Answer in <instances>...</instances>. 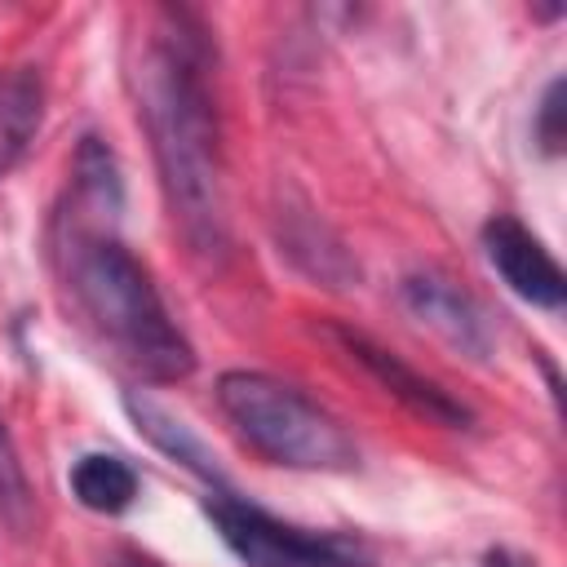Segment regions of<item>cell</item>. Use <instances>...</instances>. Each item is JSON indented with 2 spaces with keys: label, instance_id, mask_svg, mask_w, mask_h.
Listing matches in <instances>:
<instances>
[{
  "label": "cell",
  "instance_id": "4fadbf2b",
  "mask_svg": "<svg viewBox=\"0 0 567 567\" xmlns=\"http://www.w3.org/2000/svg\"><path fill=\"white\" fill-rule=\"evenodd\" d=\"M536 142L545 155L563 151V80H549V89L536 106Z\"/></svg>",
  "mask_w": 567,
  "mask_h": 567
},
{
  "label": "cell",
  "instance_id": "ba28073f",
  "mask_svg": "<svg viewBox=\"0 0 567 567\" xmlns=\"http://www.w3.org/2000/svg\"><path fill=\"white\" fill-rule=\"evenodd\" d=\"M44 120V80L35 66L0 71V177L27 155L35 128Z\"/></svg>",
  "mask_w": 567,
  "mask_h": 567
},
{
  "label": "cell",
  "instance_id": "5bb4252c",
  "mask_svg": "<svg viewBox=\"0 0 567 567\" xmlns=\"http://www.w3.org/2000/svg\"><path fill=\"white\" fill-rule=\"evenodd\" d=\"M483 567H532V563H527V558H518L514 549H487Z\"/></svg>",
  "mask_w": 567,
  "mask_h": 567
},
{
  "label": "cell",
  "instance_id": "7a4b0ae2",
  "mask_svg": "<svg viewBox=\"0 0 567 567\" xmlns=\"http://www.w3.org/2000/svg\"><path fill=\"white\" fill-rule=\"evenodd\" d=\"M213 44L190 9H155L133 62L137 115L151 137L159 186L173 226L199 257H221L226 199H221V142L217 102L208 89Z\"/></svg>",
  "mask_w": 567,
  "mask_h": 567
},
{
  "label": "cell",
  "instance_id": "52a82bcc",
  "mask_svg": "<svg viewBox=\"0 0 567 567\" xmlns=\"http://www.w3.org/2000/svg\"><path fill=\"white\" fill-rule=\"evenodd\" d=\"M399 297H403L408 315L416 323H425L430 332H439L447 346H456L470 359H487V350H492L487 315L456 279H447L439 270H412V275H403Z\"/></svg>",
  "mask_w": 567,
  "mask_h": 567
},
{
  "label": "cell",
  "instance_id": "7c38bea8",
  "mask_svg": "<svg viewBox=\"0 0 567 567\" xmlns=\"http://www.w3.org/2000/svg\"><path fill=\"white\" fill-rule=\"evenodd\" d=\"M0 514L18 532L31 518V487H27V474H22V461H18V447L4 430V421H0Z\"/></svg>",
  "mask_w": 567,
  "mask_h": 567
},
{
  "label": "cell",
  "instance_id": "30bf717a",
  "mask_svg": "<svg viewBox=\"0 0 567 567\" xmlns=\"http://www.w3.org/2000/svg\"><path fill=\"white\" fill-rule=\"evenodd\" d=\"M284 252L306 270V275H315V279H323V284H332V288H346L350 279H359V266L350 261V252L328 235V226L323 221H315V217H288V226H284Z\"/></svg>",
  "mask_w": 567,
  "mask_h": 567
},
{
  "label": "cell",
  "instance_id": "9a60e30c",
  "mask_svg": "<svg viewBox=\"0 0 567 567\" xmlns=\"http://www.w3.org/2000/svg\"><path fill=\"white\" fill-rule=\"evenodd\" d=\"M115 567H159V563L146 558V554H137V549H120L115 554Z\"/></svg>",
  "mask_w": 567,
  "mask_h": 567
},
{
  "label": "cell",
  "instance_id": "8fae6325",
  "mask_svg": "<svg viewBox=\"0 0 567 567\" xmlns=\"http://www.w3.org/2000/svg\"><path fill=\"white\" fill-rule=\"evenodd\" d=\"M124 408H128V416L137 421V430L159 447V452H168V456H177L186 470H195V474H204L208 483H221L217 478V465H213V456L204 452V443L182 425V421H173L159 403H151V399H137V394H128L124 399Z\"/></svg>",
  "mask_w": 567,
  "mask_h": 567
},
{
  "label": "cell",
  "instance_id": "9c48e42d",
  "mask_svg": "<svg viewBox=\"0 0 567 567\" xmlns=\"http://www.w3.org/2000/svg\"><path fill=\"white\" fill-rule=\"evenodd\" d=\"M71 496L93 514H124L137 496V470L115 452H84L71 474Z\"/></svg>",
  "mask_w": 567,
  "mask_h": 567
},
{
  "label": "cell",
  "instance_id": "3957f363",
  "mask_svg": "<svg viewBox=\"0 0 567 567\" xmlns=\"http://www.w3.org/2000/svg\"><path fill=\"white\" fill-rule=\"evenodd\" d=\"M217 403L235 434L270 465L319 474H346L359 465L350 430L292 381L257 368H230L217 377Z\"/></svg>",
  "mask_w": 567,
  "mask_h": 567
},
{
  "label": "cell",
  "instance_id": "5b68a950",
  "mask_svg": "<svg viewBox=\"0 0 567 567\" xmlns=\"http://www.w3.org/2000/svg\"><path fill=\"white\" fill-rule=\"evenodd\" d=\"M328 337L341 346L346 359H354L385 394H394L399 403H408L416 416H425V421H434V425H447V430H470V425H474V412H470L461 399H452L439 381L421 377L412 363H403L394 350H385V346L372 341L368 332L346 328V323H328Z\"/></svg>",
  "mask_w": 567,
  "mask_h": 567
},
{
  "label": "cell",
  "instance_id": "8992f818",
  "mask_svg": "<svg viewBox=\"0 0 567 567\" xmlns=\"http://www.w3.org/2000/svg\"><path fill=\"white\" fill-rule=\"evenodd\" d=\"M483 252L492 261V270L505 279V288L514 297H523L536 310H563L567 297V279L558 270V261L549 257V248L509 213H496L483 226Z\"/></svg>",
  "mask_w": 567,
  "mask_h": 567
},
{
  "label": "cell",
  "instance_id": "277c9868",
  "mask_svg": "<svg viewBox=\"0 0 567 567\" xmlns=\"http://www.w3.org/2000/svg\"><path fill=\"white\" fill-rule=\"evenodd\" d=\"M204 514L221 545L244 567H368V545L346 532H310L275 518L270 509L244 501L226 483H213Z\"/></svg>",
  "mask_w": 567,
  "mask_h": 567
},
{
  "label": "cell",
  "instance_id": "6da1fadb",
  "mask_svg": "<svg viewBox=\"0 0 567 567\" xmlns=\"http://www.w3.org/2000/svg\"><path fill=\"white\" fill-rule=\"evenodd\" d=\"M120 204L124 186L111 146L93 133L80 137L66 204L58 208L49 230L53 270L102 346H111V354L142 381L168 385L195 372V350L173 323L146 266L115 235Z\"/></svg>",
  "mask_w": 567,
  "mask_h": 567
}]
</instances>
